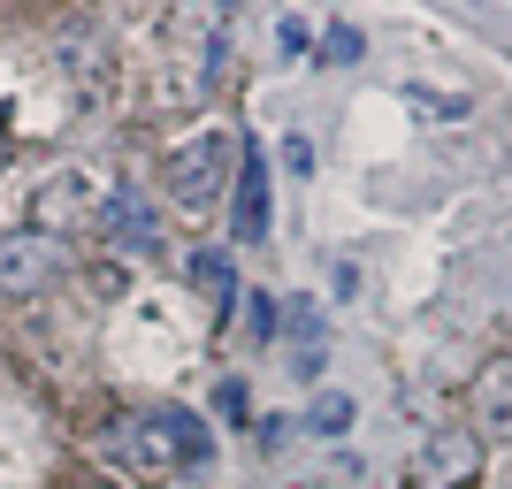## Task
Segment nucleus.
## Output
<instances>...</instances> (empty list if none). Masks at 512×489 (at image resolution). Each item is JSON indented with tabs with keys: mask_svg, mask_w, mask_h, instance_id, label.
Instances as JSON below:
<instances>
[{
	"mask_svg": "<svg viewBox=\"0 0 512 489\" xmlns=\"http://www.w3.org/2000/svg\"><path fill=\"white\" fill-rule=\"evenodd\" d=\"M321 54H329V62H360V31H329V39H321Z\"/></svg>",
	"mask_w": 512,
	"mask_h": 489,
	"instance_id": "obj_13",
	"label": "nucleus"
},
{
	"mask_svg": "<svg viewBox=\"0 0 512 489\" xmlns=\"http://www.w3.org/2000/svg\"><path fill=\"white\" fill-rule=\"evenodd\" d=\"M306 428H314V436H344V428H352V398H344V390H321Z\"/></svg>",
	"mask_w": 512,
	"mask_h": 489,
	"instance_id": "obj_12",
	"label": "nucleus"
},
{
	"mask_svg": "<svg viewBox=\"0 0 512 489\" xmlns=\"http://www.w3.org/2000/svg\"><path fill=\"white\" fill-rule=\"evenodd\" d=\"M237 245H268V153L237 146V214H230Z\"/></svg>",
	"mask_w": 512,
	"mask_h": 489,
	"instance_id": "obj_4",
	"label": "nucleus"
},
{
	"mask_svg": "<svg viewBox=\"0 0 512 489\" xmlns=\"http://www.w3.org/2000/svg\"><path fill=\"white\" fill-rule=\"evenodd\" d=\"M474 436H512V352L474 375Z\"/></svg>",
	"mask_w": 512,
	"mask_h": 489,
	"instance_id": "obj_7",
	"label": "nucleus"
},
{
	"mask_svg": "<svg viewBox=\"0 0 512 489\" xmlns=\"http://www.w3.org/2000/svg\"><path fill=\"white\" fill-rule=\"evenodd\" d=\"M192 283L207 291L214 321H230V306H237V268H230V253H222V245H199V253H192Z\"/></svg>",
	"mask_w": 512,
	"mask_h": 489,
	"instance_id": "obj_10",
	"label": "nucleus"
},
{
	"mask_svg": "<svg viewBox=\"0 0 512 489\" xmlns=\"http://www.w3.org/2000/svg\"><path fill=\"white\" fill-rule=\"evenodd\" d=\"M92 230L115 237L123 253H161V214L146 207V192H130V184H115V192L92 207Z\"/></svg>",
	"mask_w": 512,
	"mask_h": 489,
	"instance_id": "obj_3",
	"label": "nucleus"
},
{
	"mask_svg": "<svg viewBox=\"0 0 512 489\" xmlns=\"http://www.w3.org/2000/svg\"><path fill=\"white\" fill-rule=\"evenodd\" d=\"M474 474H482V436L474 428H436L421 444V459H413V482L421 489H467Z\"/></svg>",
	"mask_w": 512,
	"mask_h": 489,
	"instance_id": "obj_2",
	"label": "nucleus"
},
{
	"mask_svg": "<svg viewBox=\"0 0 512 489\" xmlns=\"http://www.w3.org/2000/svg\"><path fill=\"white\" fill-rule=\"evenodd\" d=\"M230 161H237V138H230V130H199L192 146H176L169 169H161V176H169V199L184 214H207L214 199H222V184H230Z\"/></svg>",
	"mask_w": 512,
	"mask_h": 489,
	"instance_id": "obj_1",
	"label": "nucleus"
},
{
	"mask_svg": "<svg viewBox=\"0 0 512 489\" xmlns=\"http://www.w3.org/2000/svg\"><path fill=\"white\" fill-rule=\"evenodd\" d=\"M115 451H123L130 467H146V474H169V467H176L169 436H161L153 421H115Z\"/></svg>",
	"mask_w": 512,
	"mask_h": 489,
	"instance_id": "obj_11",
	"label": "nucleus"
},
{
	"mask_svg": "<svg viewBox=\"0 0 512 489\" xmlns=\"http://www.w3.org/2000/svg\"><path fill=\"white\" fill-rule=\"evenodd\" d=\"M276 46H283V54H306V46H314V31H306L299 16H283V23H276Z\"/></svg>",
	"mask_w": 512,
	"mask_h": 489,
	"instance_id": "obj_14",
	"label": "nucleus"
},
{
	"mask_svg": "<svg viewBox=\"0 0 512 489\" xmlns=\"http://www.w3.org/2000/svg\"><path fill=\"white\" fill-rule=\"evenodd\" d=\"M0 169H8V130H0Z\"/></svg>",
	"mask_w": 512,
	"mask_h": 489,
	"instance_id": "obj_16",
	"label": "nucleus"
},
{
	"mask_svg": "<svg viewBox=\"0 0 512 489\" xmlns=\"http://www.w3.org/2000/svg\"><path fill=\"white\" fill-rule=\"evenodd\" d=\"M54 283V253H46V237H0V291L8 298H31Z\"/></svg>",
	"mask_w": 512,
	"mask_h": 489,
	"instance_id": "obj_6",
	"label": "nucleus"
},
{
	"mask_svg": "<svg viewBox=\"0 0 512 489\" xmlns=\"http://www.w3.org/2000/svg\"><path fill=\"white\" fill-rule=\"evenodd\" d=\"M276 337H299V383H314L321 375V306L314 298H283V321H276Z\"/></svg>",
	"mask_w": 512,
	"mask_h": 489,
	"instance_id": "obj_9",
	"label": "nucleus"
},
{
	"mask_svg": "<svg viewBox=\"0 0 512 489\" xmlns=\"http://www.w3.org/2000/svg\"><path fill=\"white\" fill-rule=\"evenodd\" d=\"M92 184L85 176H54V184H39V199H31V237H54V230H77L85 222L92 230Z\"/></svg>",
	"mask_w": 512,
	"mask_h": 489,
	"instance_id": "obj_5",
	"label": "nucleus"
},
{
	"mask_svg": "<svg viewBox=\"0 0 512 489\" xmlns=\"http://www.w3.org/2000/svg\"><path fill=\"white\" fill-rule=\"evenodd\" d=\"M153 428L169 436V451H176V467H214V428L199 421V413H184V405H153Z\"/></svg>",
	"mask_w": 512,
	"mask_h": 489,
	"instance_id": "obj_8",
	"label": "nucleus"
},
{
	"mask_svg": "<svg viewBox=\"0 0 512 489\" xmlns=\"http://www.w3.org/2000/svg\"><path fill=\"white\" fill-rule=\"evenodd\" d=\"M276 321H283L276 298H253V337H276Z\"/></svg>",
	"mask_w": 512,
	"mask_h": 489,
	"instance_id": "obj_15",
	"label": "nucleus"
}]
</instances>
